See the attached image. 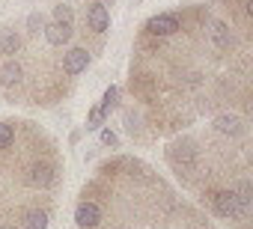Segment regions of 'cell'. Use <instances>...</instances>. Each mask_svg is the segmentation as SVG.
I'll list each match as a JSON object with an SVG mask.
<instances>
[{
  "label": "cell",
  "mask_w": 253,
  "mask_h": 229,
  "mask_svg": "<svg viewBox=\"0 0 253 229\" xmlns=\"http://www.w3.org/2000/svg\"><path fill=\"white\" fill-rule=\"evenodd\" d=\"M214 211L220 217H238V214H244V205L235 191H220V193H214Z\"/></svg>",
  "instance_id": "obj_1"
},
{
  "label": "cell",
  "mask_w": 253,
  "mask_h": 229,
  "mask_svg": "<svg viewBox=\"0 0 253 229\" xmlns=\"http://www.w3.org/2000/svg\"><path fill=\"white\" fill-rule=\"evenodd\" d=\"M12 140H15L12 125H9V122H0V149H9V146H12Z\"/></svg>",
  "instance_id": "obj_15"
},
{
  "label": "cell",
  "mask_w": 253,
  "mask_h": 229,
  "mask_svg": "<svg viewBox=\"0 0 253 229\" xmlns=\"http://www.w3.org/2000/svg\"><path fill=\"white\" fill-rule=\"evenodd\" d=\"M238 199H241V205H244V211H247V205H250V182H241V188H238Z\"/></svg>",
  "instance_id": "obj_18"
},
{
  "label": "cell",
  "mask_w": 253,
  "mask_h": 229,
  "mask_svg": "<svg viewBox=\"0 0 253 229\" xmlns=\"http://www.w3.org/2000/svg\"><path fill=\"white\" fill-rule=\"evenodd\" d=\"M86 66H89V54H86L84 48H72V51L66 54V60H63V72H66V75H81Z\"/></svg>",
  "instance_id": "obj_5"
},
{
  "label": "cell",
  "mask_w": 253,
  "mask_h": 229,
  "mask_svg": "<svg viewBox=\"0 0 253 229\" xmlns=\"http://www.w3.org/2000/svg\"><path fill=\"white\" fill-rule=\"evenodd\" d=\"M21 77H24V72H21L18 63H3L0 66V83L3 86H15V83H21Z\"/></svg>",
  "instance_id": "obj_12"
},
{
  "label": "cell",
  "mask_w": 253,
  "mask_h": 229,
  "mask_svg": "<svg viewBox=\"0 0 253 229\" xmlns=\"http://www.w3.org/2000/svg\"><path fill=\"white\" fill-rule=\"evenodd\" d=\"M48 226V214L45 211H30L24 217V229H45Z\"/></svg>",
  "instance_id": "obj_13"
},
{
  "label": "cell",
  "mask_w": 253,
  "mask_h": 229,
  "mask_svg": "<svg viewBox=\"0 0 253 229\" xmlns=\"http://www.w3.org/2000/svg\"><path fill=\"white\" fill-rule=\"evenodd\" d=\"M0 229H12V226H0Z\"/></svg>",
  "instance_id": "obj_21"
},
{
  "label": "cell",
  "mask_w": 253,
  "mask_h": 229,
  "mask_svg": "<svg viewBox=\"0 0 253 229\" xmlns=\"http://www.w3.org/2000/svg\"><path fill=\"white\" fill-rule=\"evenodd\" d=\"M86 24L95 33H104L110 27V15H107V6L101 3V0H89V6H86Z\"/></svg>",
  "instance_id": "obj_2"
},
{
  "label": "cell",
  "mask_w": 253,
  "mask_h": 229,
  "mask_svg": "<svg viewBox=\"0 0 253 229\" xmlns=\"http://www.w3.org/2000/svg\"><path fill=\"white\" fill-rule=\"evenodd\" d=\"M214 128H217L220 134H229V137H238V134L244 131V122H241L238 116H232V113H220V116L214 119Z\"/></svg>",
  "instance_id": "obj_9"
},
{
  "label": "cell",
  "mask_w": 253,
  "mask_h": 229,
  "mask_svg": "<svg viewBox=\"0 0 253 229\" xmlns=\"http://www.w3.org/2000/svg\"><path fill=\"white\" fill-rule=\"evenodd\" d=\"M51 182H54V170H51L48 164H33V167H30V185L48 188Z\"/></svg>",
  "instance_id": "obj_10"
},
{
  "label": "cell",
  "mask_w": 253,
  "mask_h": 229,
  "mask_svg": "<svg viewBox=\"0 0 253 229\" xmlns=\"http://www.w3.org/2000/svg\"><path fill=\"white\" fill-rule=\"evenodd\" d=\"M27 27H30V30H33V33H39V30H42V27H45V21H42V15H39V12H33V15H30V18H27Z\"/></svg>",
  "instance_id": "obj_19"
},
{
  "label": "cell",
  "mask_w": 253,
  "mask_h": 229,
  "mask_svg": "<svg viewBox=\"0 0 253 229\" xmlns=\"http://www.w3.org/2000/svg\"><path fill=\"white\" fill-rule=\"evenodd\" d=\"M116 98H119V89H116V86H107V92H104V98H101V110L107 113L110 107H116Z\"/></svg>",
  "instance_id": "obj_16"
},
{
  "label": "cell",
  "mask_w": 253,
  "mask_h": 229,
  "mask_svg": "<svg viewBox=\"0 0 253 229\" xmlns=\"http://www.w3.org/2000/svg\"><path fill=\"white\" fill-rule=\"evenodd\" d=\"M42 33H45V39L51 42V45H66L69 39H72V24H48V27H42Z\"/></svg>",
  "instance_id": "obj_8"
},
{
  "label": "cell",
  "mask_w": 253,
  "mask_h": 229,
  "mask_svg": "<svg viewBox=\"0 0 253 229\" xmlns=\"http://www.w3.org/2000/svg\"><path fill=\"white\" fill-rule=\"evenodd\" d=\"M54 21H57V24H72V21H75V12H72V6H69V3H60V6H54Z\"/></svg>",
  "instance_id": "obj_14"
},
{
  "label": "cell",
  "mask_w": 253,
  "mask_h": 229,
  "mask_svg": "<svg viewBox=\"0 0 253 229\" xmlns=\"http://www.w3.org/2000/svg\"><path fill=\"white\" fill-rule=\"evenodd\" d=\"M101 119H104V110H101V107H92V110H89V125H86V128L95 131V128L101 125Z\"/></svg>",
  "instance_id": "obj_17"
},
{
  "label": "cell",
  "mask_w": 253,
  "mask_h": 229,
  "mask_svg": "<svg viewBox=\"0 0 253 229\" xmlns=\"http://www.w3.org/2000/svg\"><path fill=\"white\" fill-rule=\"evenodd\" d=\"M206 30H209V39H211L217 48H229V45H232V33H229V27H226L223 21L209 18V21H206Z\"/></svg>",
  "instance_id": "obj_7"
},
{
  "label": "cell",
  "mask_w": 253,
  "mask_h": 229,
  "mask_svg": "<svg viewBox=\"0 0 253 229\" xmlns=\"http://www.w3.org/2000/svg\"><path fill=\"white\" fill-rule=\"evenodd\" d=\"M167 155H170V161H173L176 167H185V170H188V167H194V158H197V155H194V146H191L188 140H182V143H173Z\"/></svg>",
  "instance_id": "obj_6"
},
{
  "label": "cell",
  "mask_w": 253,
  "mask_h": 229,
  "mask_svg": "<svg viewBox=\"0 0 253 229\" xmlns=\"http://www.w3.org/2000/svg\"><path fill=\"white\" fill-rule=\"evenodd\" d=\"M107 3H113V0H107Z\"/></svg>",
  "instance_id": "obj_22"
},
{
  "label": "cell",
  "mask_w": 253,
  "mask_h": 229,
  "mask_svg": "<svg viewBox=\"0 0 253 229\" xmlns=\"http://www.w3.org/2000/svg\"><path fill=\"white\" fill-rule=\"evenodd\" d=\"M101 143H104V146H116V143H119V137H116L113 131H101Z\"/></svg>",
  "instance_id": "obj_20"
},
{
  "label": "cell",
  "mask_w": 253,
  "mask_h": 229,
  "mask_svg": "<svg viewBox=\"0 0 253 229\" xmlns=\"http://www.w3.org/2000/svg\"><path fill=\"white\" fill-rule=\"evenodd\" d=\"M98 220H101V208H98L95 202H81V205H78L75 223H78L81 229H92V226H98Z\"/></svg>",
  "instance_id": "obj_3"
},
{
  "label": "cell",
  "mask_w": 253,
  "mask_h": 229,
  "mask_svg": "<svg viewBox=\"0 0 253 229\" xmlns=\"http://www.w3.org/2000/svg\"><path fill=\"white\" fill-rule=\"evenodd\" d=\"M21 48V39L12 27H0V54H15Z\"/></svg>",
  "instance_id": "obj_11"
},
{
  "label": "cell",
  "mask_w": 253,
  "mask_h": 229,
  "mask_svg": "<svg viewBox=\"0 0 253 229\" xmlns=\"http://www.w3.org/2000/svg\"><path fill=\"white\" fill-rule=\"evenodd\" d=\"M146 30L152 36H170V33L179 30V18L176 15H155V18L146 21Z\"/></svg>",
  "instance_id": "obj_4"
}]
</instances>
